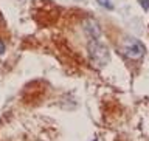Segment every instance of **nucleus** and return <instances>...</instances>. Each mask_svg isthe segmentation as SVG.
I'll list each match as a JSON object with an SVG mask.
<instances>
[{"mask_svg": "<svg viewBox=\"0 0 149 141\" xmlns=\"http://www.w3.org/2000/svg\"><path fill=\"white\" fill-rule=\"evenodd\" d=\"M121 53L129 59H141L146 53V47L135 37H124L121 40Z\"/></svg>", "mask_w": 149, "mask_h": 141, "instance_id": "1", "label": "nucleus"}, {"mask_svg": "<svg viewBox=\"0 0 149 141\" xmlns=\"http://www.w3.org/2000/svg\"><path fill=\"white\" fill-rule=\"evenodd\" d=\"M88 56L96 65H104L109 62V50L100 40H90L87 45Z\"/></svg>", "mask_w": 149, "mask_h": 141, "instance_id": "2", "label": "nucleus"}, {"mask_svg": "<svg viewBox=\"0 0 149 141\" xmlns=\"http://www.w3.org/2000/svg\"><path fill=\"white\" fill-rule=\"evenodd\" d=\"M86 31H87V34L92 37L90 40H98L100 36H101L100 26H98V23L95 20H92V19H88V20L86 22Z\"/></svg>", "mask_w": 149, "mask_h": 141, "instance_id": "3", "label": "nucleus"}, {"mask_svg": "<svg viewBox=\"0 0 149 141\" xmlns=\"http://www.w3.org/2000/svg\"><path fill=\"white\" fill-rule=\"evenodd\" d=\"M96 2L100 3L101 6H104L106 9H112V8H113V6H112V3L109 2V0H96Z\"/></svg>", "mask_w": 149, "mask_h": 141, "instance_id": "4", "label": "nucleus"}, {"mask_svg": "<svg viewBox=\"0 0 149 141\" xmlns=\"http://www.w3.org/2000/svg\"><path fill=\"white\" fill-rule=\"evenodd\" d=\"M138 2L143 6V9H146V11H148V9H149V0H138Z\"/></svg>", "mask_w": 149, "mask_h": 141, "instance_id": "5", "label": "nucleus"}, {"mask_svg": "<svg viewBox=\"0 0 149 141\" xmlns=\"http://www.w3.org/2000/svg\"><path fill=\"white\" fill-rule=\"evenodd\" d=\"M3 51H5V44L0 40V53H3Z\"/></svg>", "mask_w": 149, "mask_h": 141, "instance_id": "6", "label": "nucleus"}]
</instances>
